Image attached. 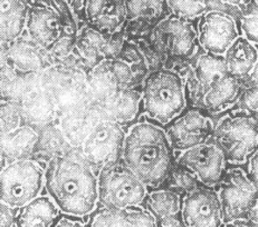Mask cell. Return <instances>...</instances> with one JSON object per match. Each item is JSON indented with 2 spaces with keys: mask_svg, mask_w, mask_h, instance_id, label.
Masks as SVG:
<instances>
[{
  "mask_svg": "<svg viewBox=\"0 0 258 227\" xmlns=\"http://www.w3.org/2000/svg\"><path fill=\"white\" fill-rule=\"evenodd\" d=\"M44 189L67 216L85 217L99 205L97 174L82 156L80 148L46 163Z\"/></svg>",
  "mask_w": 258,
  "mask_h": 227,
  "instance_id": "6da1fadb",
  "label": "cell"
},
{
  "mask_svg": "<svg viewBox=\"0 0 258 227\" xmlns=\"http://www.w3.org/2000/svg\"><path fill=\"white\" fill-rule=\"evenodd\" d=\"M174 151L166 131L151 121L136 122L128 127L122 162L148 188H159L175 164Z\"/></svg>",
  "mask_w": 258,
  "mask_h": 227,
  "instance_id": "7a4b0ae2",
  "label": "cell"
},
{
  "mask_svg": "<svg viewBox=\"0 0 258 227\" xmlns=\"http://www.w3.org/2000/svg\"><path fill=\"white\" fill-rule=\"evenodd\" d=\"M40 82L53 102L57 118L96 105L87 85V73L74 53L46 69L40 75Z\"/></svg>",
  "mask_w": 258,
  "mask_h": 227,
  "instance_id": "3957f363",
  "label": "cell"
},
{
  "mask_svg": "<svg viewBox=\"0 0 258 227\" xmlns=\"http://www.w3.org/2000/svg\"><path fill=\"white\" fill-rule=\"evenodd\" d=\"M187 107V92L181 74L172 68L150 71L141 86V111L164 127Z\"/></svg>",
  "mask_w": 258,
  "mask_h": 227,
  "instance_id": "277c9868",
  "label": "cell"
},
{
  "mask_svg": "<svg viewBox=\"0 0 258 227\" xmlns=\"http://www.w3.org/2000/svg\"><path fill=\"white\" fill-rule=\"evenodd\" d=\"M211 139L227 162L245 163L258 151V117L242 109L227 113L215 125Z\"/></svg>",
  "mask_w": 258,
  "mask_h": 227,
  "instance_id": "5b68a950",
  "label": "cell"
},
{
  "mask_svg": "<svg viewBox=\"0 0 258 227\" xmlns=\"http://www.w3.org/2000/svg\"><path fill=\"white\" fill-rule=\"evenodd\" d=\"M45 165L35 158L9 162L0 173V200L18 210L42 195Z\"/></svg>",
  "mask_w": 258,
  "mask_h": 227,
  "instance_id": "8992f818",
  "label": "cell"
},
{
  "mask_svg": "<svg viewBox=\"0 0 258 227\" xmlns=\"http://www.w3.org/2000/svg\"><path fill=\"white\" fill-rule=\"evenodd\" d=\"M97 190L101 208L125 209L140 207L149 193L144 185L125 164L118 161L97 173Z\"/></svg>",
  "mask_w": 258,
  "mask_h": 227,
  "instance_id": "52a82bcc",
  "label": "cell"
},
{
  "mask_svg": "<svg viewBox=\"0 0 258 227\" xmlns=\"http://www.w3.org/2000/svg\"><path fill=\"white\" fill-rule=\"evenodd\" d=\"M146 38L166 61L191 59L198 47L195 20L169 14L152 27ZM166 67V65H164Z\"/></svg>",
  "mask_w": 258,
  "mask_h": 227,
  "instance_id": "ba28073f",
  "label": "cell"
},
{
  "mask_svg": "<svg viewBox=\"0 0 258 227\" xmlns=\"http://www.w3.org/2000/svg\"><path fill=\"white\" fill-rule=\"evenodd\" d=\"M126 131L121 124L102 118L82 143L80 152L96 174L107 165L121 161Z\"/></svg>",
  "mask_w": 258,
  "mask_h": 227,
  "instance_id": "9c48e42d",
  "label": "cell"
},
{
  "mask_svg": "<svg viewBox=\"0 0 258 227\" xmlns=\"http://www.w3.org/2000/svg\"><path fill=\"white\" fill-rule=\"evenodd\" d=\"M223 208L224 221L247 220L258 198V188L241 168L227 169L216 190Z\"/></svg>",
  "mask_w": 258,
  "mask_h": 227,
  "instance_id": "30bf717a",
  "label": "cell"
},
{
  "mask_svg": "<svg viewBox=\"0 0 258 227\" xmlns=\"http://www.w3.org/2000/svg\"><path fill=\"white\" fill-rule=\"evenodd\" d=\"M126 38L125 29L114 35H107L83 24L76 36L73 53L89 73L102 61L117 58Z\"/></svg>",
  "mask_w": 258,
  "mask_h": 227,
  "instance_id": "8fae6325",
  "label": "cell"
},
{
  "mask_svg": "<svg viewBox=\"0 0 258 227\" xmlns=\"http://www.w3.org/2000/svg\"><path fill=\"white\" fill-rule=\"evenodd\" d=\"M214 123L197 107L184 109L164 126V131L174 152L182 153L201 145L213 137Z\"/></svg>",
  "mask_w": 258,
  "mask_h": 227,
  "instance_id": "7c38bea8",
  "label": "cell"
},
{
  "mask_svg": "<svg viewBox=\"0 0 258 227\" xmlns=\"http://www.w3.org/2000/svg\"><path fill=\"white\" fill-rule=\"evenodd\" d=\"M175 164L188 168L205 187L218 186L227 172V159L218 145L210 139L201 145L179 153Z\"/></svg>",
  "mask_w": 258,
  "mask_h": 227,
  "instance_id": "4fadbf2b",
  "label": "cell"
},
{
  "mask_svg": "<svg viewBox=\"0 0 258 227\" xmlns=\"http://www.w3.org/2000/svg\"><path fill=\"white\" fill-rule=\"evenodd\" d=\"M196 26L200 47L205 53L217 56H223L239 36L235 18L223 10H207Z\"/></svg>",
  "mask_w": 258,
  "mask_h": 227,
  "instance_id": "5bb4252c",
  "label": "cell"
},
{
  "mask_svg": "<svg viewBox=\"0 0 258 227\" xmlns=\"http://www.w3.org/2000/svg\"><path fill=\"white\" fill-rule=\"evenodd\" d=\"M180 216L185 227H223L225 224L218 194L205 186L182 196Z\"/></svg>",
  "mask_w": 258,
  "mask_h": 227,
  "instance_id": "9a60e30c",
  "label": "cell"
},
{
  "mask_svg": "<svg viewBox=\"0 0 258 227\" xmlns=\"http://www.w3.org/2000/svg\"><path fill=\"white\" fill-rule=\"evenodd\" d=\"M64 33L58 14L47 4L37 0L29 5L24 33L29 39L48 51Z\"/></svg>",
  "mask_w": 258,
  "mask_h": 227,
  "instance_id": "2e32d148",
  "label": "cell"
},
{
  "mask_svg": "<svg viewBox=\"0 0 258 227\" xmlns=\"http://www.w3.org/2000/svg\"><path fill=\"white\" fill-rule=\"evenodd\" d=\"M8 63L17 75L39 76L55 65L47 50L40 47L25 34L5 46Z\"/></svg>",
  "mask_w": 258,
  "mask_h": 227,
  "instance_id": "e0dca14e",
  "label": "cell"
},
{
  "mask_svg": "<svg viewBox=\"0 0 258 227\" xmlns=\"http://www.w3.org/2000/svg\"><path fill=\"white\" fill-rule=\"evenodd\" d=\"M82 20L103 34L123 32L126 27L124 0H83Z\"/></svg>",
  "mask_w": 258,
  "mask_h": 227,
  "instance_id": "ac0fdd59",
  "label": "cell"
},
{
  "mask_svg": "<svg viewBox=\"0 0 258 227\" xmlns=\"http://www.w3.org/2000/svg\"><path fill=\"white\" fill-rule=\"evenodd\" d=\"M126 12V37L147 36L152 27L170 14L167 0H124Z\"/></svg>",
  "mask_w": 258,
  "mask_h": 227,
  "instance_id": "d6986e66",
  "label": "cell"
},
{
  "mask_svg": "<svg viewBox=\"0 0 258 227\" xmlns=\"http://www.w3.org/2000/svg\"><path fill=\"white\" fill-rule=\"evenodd\" d=\"M246 82L227 73L217 77L208 86L201 100V109L210 113H220L239 101Z\"/></svg>",
  "mask_w": 258,
  "mask_h": 227,
  "instance_id": "ffe728a7",
  "label": "cell"
},
{
  "mask_svg": "<svg viewBox=\"0 0 258 227\" xmlns=\"http://www.w3.org/2000/svg\"><path fill=\"white\" fill-rule=\"evenodd\" d=\"M189 70V81L187 85L184 84L185 88L188 87L189 95L196 100V104H198L201 109V100L211 81L226 73L224 56L208 53L201 54L194 59Z\"/></svg>",
  "mask_w": 258,
  "mask_h": 227,
  "instance_id": "44dd1931",
  "label": "cell"
},
{
  "mask_svg": "<svg viewBox=\"0 0 258 227\" xmlns=\"http://www.w3.org/2000/svg\"><path fill=\"white\" fill-rule=\"evenodd\" d=\"M102 117L127 125L137 121L141 112V87L120 89L99 106Z\"/></svg>",
  "mask_w": 258,
  "mask_h": 227,
  "instance_id": "7402d4cb",
  "label": "cell"
},
{
  "mask_svg": "<svg viewBox=\"0 0 258 227\" xmlns=\"http://www.w3.org/2000/svg\"><path fill=\"white\" fill-rule=\"evenodd\" d=\"M19 105L22 108L24 124L39 130L48 124L57 122V112L48 94L43 88L40 76L38 84L24 97Z\"/></svg>",
  "mask_w": 258,
  "mask_h": 227,
  "instance_id": "603a6c76",
  "label": "cell"
},
{
  "mask_svg": "<svg viewBox=\"0 0 258 227\" xmlns=\"http://www.w3.org/2000/svg\"><path fill=\"white\" fill-rule=\"evenodd\" d=\"M90 227H157V223L140 206L125 209L100 208L92 214Z\"/></svg>",
  "mask_w": 258,
  "mask_h": 227,
  "instance_id": "cb8c5ba5",
  "label": "cell"
},
{
  "mask_svg": "<svg viewBox=\"0 0 258 227\" xmlns=\"http://www.w3.org/2000/svg\"><path fill=\"white\" fill-rule=\"evenodd\" d=\"M38 141V128L23 124L17 130L0 135V152L7 163L33 158Z\"/></svg>",
  "mask_w": 258,
  "mask_h": 227,
  "instance_id": "d4e9b609",
  "label": "cell"
},
{
  "mask_svg": "<svg viewBox=\"0 0 258 227\" xmlns=\"http://www.w3.org/2000/svg\"><path fill=\"white\" fill-rule=\"evenodd\" d=\"M223 56L226 73L246 82L258 60V48L239 35Z\"/></svg>",
  "mask_w": 258,
  "mask_h": 227,
  "instance_id": "484cf974",
  "label": "cell"
},
{
  "mask_svg": "<svg viewBox=\"0 0 258 227\" xmlns=\"http://www.w3.org/2000/svg\"><path fill=\"white\" fill-rule=\"evenodd\" d=\"M102 118L99 106L94 105L86 109L59 116L57 124L70 145L73 148H80L87 134Z\"/></svg>",
  "mask_w": 258,
  "mask_h": 227,
  "instance_id": "4316f807",
  "label": "cell"
},
{
  "mask_svg": "<svg viewBox=\"0 0 258 227\" xmlns=\"http://www.w3.org/2000/svg\"><path fill=\"white\" fill-rule=\"evenodd\" d=\"M61 211L48 195H40L17 210L16 227H54Z\"/></svg>",
  "mask_w": 258,
  "mask_h": 227,
  "instance_id": "83f0119b",
  "label": "cell"
},
{
  "mask_svg": "<svg viewBox=\"0 0 258 227\" xmlns=\"http://www.w3.org/2000/svg\"><path fill=\"white\" fill-rule=\"evenodd\" d=\"M28 7L25 0H0V46L24 35Z\"/></svg>",
  "mask_w": 258,
  "mask_h": 227,
  "instance_id": "f1b7e54d",
  "label": "cell"
},
{
  "mask_svg": "<svg viewBox=\"0 0 258 227\" xmlns=\"http://www.w3.org/2000/svg\"><path fill=\"white\" fill-rule=\"evenodd\" d=\"M38 132L39 141L33 158L37 159L44 165H46V163L53 157L73 149V147L67 142L63 132L60 131L57 122H54L39 128Z\"/></svg>",
  "mask_w": 258,
  "mask_h": 227,
  "instance_id": "f546056e",
  "label": "cell"
},
{
  "mask_svg": "<svg viewBox=\"0 0 258 227\" xmlns=\"http://www.w3.org/2000/svg\"><path fill=\"white\" fill-rule=\"evenodd\" d=\"M182 195L174 190L159 187L149 192L142 205L156 220L175 216L181 210Z\"/></svg>",
  "mask_w": 258,
  "mask_h": 227,
  "instance_id": "4dcf8cb0",
  "label": "cell"
},
{
  "mask_svg": "<svg viewBox=\"0 0 258 227\" xmlns=\"http://www.w3.org/2000/svg\"><path fill=\"white\" fill-rule=\"evenodd\" d=\"M87 85L93 100L97 106L104 104L107 99L122 89L113 77L106 60L102 61L87 73Z\"/></svg>",
  "mask_w": 258,
  "mask_h": 227,
  "instance_id": "1f68e13d",
  "label": "cell"
},
{
  "mask_svg": "<svg viewBox=\"0 0 258 227\" xmlns=\"http://www.w3.org/2000/svg\"><path fill=\"white\" fill-rule=\"evenodd\" d=\"M161 187L174 190V192L183 196L194 192L199 187H203V185L195 176V174L190 172L188 168L181 166V165L174 164L167 180Z\"/></svg>",
  "mask_w": 258,
  "mask_h": 227,
  "instance_id": "d6a6232c",
  "label": "cell"
},
{
  "mask_svg": "<svg viewBox=\"0 0 258 227\" xmlns=\"http://www.w3.org/2000/svg\"><path fill=\"white\" fill-rule=\"evenodd\" d=\"M39 76H23L16 74V76L0 90V101L9 100L19 104L24 97L38 84Z\"/></svg>",
  "mask_w": 258,
  "mask_h": 227,
  "instance_id": "836d02e7",
  "label": "cell"
},
{
  "mask_svg": "<svg viewBox=\"0 0 258 227\" xmlns=\"http://www.w3.org/2000/svg\"><path fill=\"white\" fill-rule=\"evenodd\" d=\"M117 58L125 61L126 64L132 67L134 74L137 76V79L142 85L144 78L150 73V70H149L146 57H144L136 41L133 39L126 38Z\"/></svg>",
  "mask_w": 258,
  "mask_h": 227,
  "instance_id": "e575fe53",
  "label": "cell"
},
{
  "mask_svg": "<svg viewBox=\"0 0 258 227\" xmlns=\"http://www.w3.org/2000/svg\"><path fill=\"white\" fill-rule=\"evenodd\" d=\"M23 124V112L18 102L0 101V135L17 130Z\"/></svg>",
  "mask_w": 258,
  "mask_h": 227,
  "instance_id": "d590c367",
  "label": "cell"
},
{
  "mask_svg": "<svg viewBox=\"0 0 258 227\" xmlns=\"http://www.w3.org/2000/svg\"><path fill=\"white\" fill-rule=\"evenodd\" d=\"M169 13L196 20L207 12V0H167Z\"/></svg>",
  "mask_w": 258,
  "mask_h": 227,
  "instance_id": "8d00e7d4",
  "label": "cell"
},
{
  "mask_svg": "<svg viewBox=\"0 0 258 227\" xmlns=\"http://www.w3.org/2000/svg\"><path fill=\"white\" fill-rule=\"evenodd\" d=\"M43 2L58 14L59 18L63 22L65 33L76 37L82 24L76 17L74 10L72 9L69 0H43Z\"/></svg>",
  "mask_w": 258,
  "mask_h": 227,
  "instance_id": "74e56055",
  "label": "cell"
},
{
  "mask_svg": "<svg viewBox=\"0 0 258 227\" xmlns=\"http://www.w3.org/2000/svg\"><path fill=\"white\" fill-rule=\"evenodd\" d=\"M242 36L258 47V6L256 4L247 7L240 16Z\"/></svg>",
  "mask_w": 258,
  "mask_h": 227,
  "instance_id": "f35d334b",
  "label": "cell"
},
{
  "mask_svg": "<svg viewBox=\"0 0 258 227\" xmlns=\"http://www.w3.org/2000/svg\"><path fill=\"white\" fill-rule=\"evenodd\" d=\"M240 109L246 110L258 117V88L246 86L239 99Z\"/></svg>",
  "mask_w": 258,
  "mask_h": 227,
  "instance_id": "ab89813d",
  "label": "cell"
},
{
  "mask_svg": "<svg viewBox=\"0 0 258 227\" xmlns=\"http://www.w3.org/2000/svg\"><path fill=\"white\" fill-rule=\"evenodd\" d=\"M15 76H16V73H15L8 63L6 49H5L3 46H0V90H2L3 87L8 84Z\"/></svg>",
  "mask_w": 258,
  "mask_h": 227,
  "instance_id": "60d3db41",
  "label": "cell"
},
{
  "mask_svg": "<svg viewBox=\"0 0 258 227\" xmlns=\"http://www.w3.org/2000/svg\"><path fill=\"white\" fill-rule=\"evenodd\" d=\"M15 210L9 208L0 200V227H14L15 226Z\"/></svg>",
  "mask_w": 258,
  "mask_h": 227,
  "instance_id": "b9f144b4",
  "label": "cell"
},
{
  "mask_svg": "<svg viewBox=\"0 0 258 227\" xmlns=\"http://www.w3.org/2000/svg\"><path fill=\"white\" fill-rule=\"evenodd\" d=\"M156 223L157 227H185L180 214L156 220Z\"/></svg>",
  "mask_w": 258,
  "mask_h": 227,
  "instance_id": "7bdbcfd3",
  "label": "cell"
},
{
  "mask_svg": "<svg viewBox=\"0 0 258 227\" xmlns=\"http://www.w3.org/2000/svg\"><path fill=\"white\" fill-rule=\"evenodd\" d=\"M248 176L258 188V151L248 159Z\"/></svg>",
  "mask_w": 258,
  "mask_h": 227,
  "instance_id": "ee69618b",
  "label": "cell"
},
{
  "mask_svg": "<svg viewBox=\"0 0 258 227\" xmlns=\"http://www.w3.org/2000/svg\"><path fill=\"white\" fill-rule=\"evenodd\" d=\"M54 227H86V226L80 223V221L64 217V218H60L57 221V224H56Z\"/></svg>",
  "mask_w": 258,
  "mask_h": 227,
  "instance_id": "f6af8a7d",
  "label": "cell"
},
{
  "mask_svg": "<svg viewBox=\"0 0 258 227\" xmlns=\"http://www.w3.org/2000/svg\"><path fill=\"white\" fill-rule=\"evenodd\" d=\"M246 85L256 87V88H258V60H257V63H256L254 68H252L248 79H247V81H246Z\"/></svg>",
  "mask_w": 258,
  "mask_h": 227,
  "instance_id": "bcb514c9",
  "label": "cell"
},
{
  "mask_svg": "<svg viewBox=\"0 0 258 227\" xmlns=\"http://www.w3.org/2000/svg\"><path fill=\"white\" fill-rule=\"evenodd\" d=\"M223 227H257L251 223L250 220H237L231 221V223H226L223 225Z\"/></svg>",
  "mask_w": 258,
  "mask_h": 227,
  "instance_id": "7dc6e473",
  "label": "cell"
},
{
  "mask_svg": "<svg viewBox=\"0 0 258 227\" xmlns=\"http://www.w3.org/2000/svg\"><path fill=\"white\" fill-rule=\"evenodd\" d=\"M248 220H250L252 224L258 227V198H257L254 207H252L250 214L248 216Z\"/></svg>",
  "mask_w": 258,
  "mask_h": 227,
  "instance_id": "c3c4849f",
  "label": "cell"
},
{
  "mask_svg": "<svg viewBox=\"0 0 258 227\" xmlns=\"http://www.w3.org/2000/svg\"><path fill=\"white\" fill-rule=\"evenodd\" d=\"M218 2L223 3L225 5H228V6L241 7V6H244L245 4L248 3V0H218Z\"/></svg>",
  "mask_w": 258,
  "mask_h": 227,
  "instance_id": "681fc988",
  "label": "cell"
},
{
  "mask_svg": "<svg viewBox=\"0 0 258 227\" xmlns=\"http://www.w3.org/2000/svg\"><path fill=\"white\" fill-rule=\"evenodd\" d=\"M6 164H7L6 158H5L3 153L0 152V173H2V170H3V168L5 167V165H6Z\"/></svg>",
  "mask_w": 258,
  "mask_h": 227,
  "instance_id": "f907efd6",
  "label": "cell"
},
{
  "mask_svg": "<svg viewBox=\"0 0 258 227\" xmlns=\"http://www.w3.org/2000/svg\"><path fill=\"white\" fill-rule=\"evenodd\" d=\"M26 3H27L28 5H30V4H33V3H35V2H37V0H25Z\"/></svg>",
  "mask_w": 258,
  "mask_h": 227,
  "instance_id": "816d5d0a",
  "label": "cell"
},
{
  "mask_svg": "<svg viewBox=\"0 0 258 227\" xmlns=\"http://www.w3.org/2000/svg\"><path fill=\"white\" fill-rule=\"evenodd\" d=\"M254 2H255V4L258 6V0H254Z\"/></svg>",
  "mask_w": 258,
  "mask_h": 227,
  "instance_id": "f5cc1de1",
  "label": "cell"
}]
</instances>
